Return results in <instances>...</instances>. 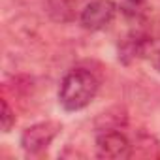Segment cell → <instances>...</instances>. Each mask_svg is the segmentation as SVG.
<instances>
[{"label": "cell", "instance_id": "6da1fadb", "mask_svg": "<svg viewBox=\"0 0 160 160\" xmlns=\"http://www.w3.org/2000/svg\"><path fill=\"white\" fill-rule=\"evenodd\" d=\"M98 89H100V81L91 70L73 68L60 81L58 104L66 111H81L96 98Z\"/></svg>", "mask_w": 160, "mask_h": 160}, {"label": "cell", "instance_id": "8992f818", "mask_svg": "<svg viewBox=\"0 0 160 160\" xmlns=\"http://www.w3.org/2000/svg\"><path fill=\"white\" fill-rule=\"evenodd\" d=\"M132 143V154L130 158H158L160 156V143L154 136L147 132H138L134 136Z\"/></svg>", "mask_w": 160, "mask_h": 160}, {"label": "cell", "instance_id": "277c9868", "mask_svg": "<svg viewBox=\"0 0 160 160\" xmlns=\"http://www.w3.org/2000/svg\"><path fill=\"white\" fill-rule=\"evenodd\" d=\"M117 15V4L113 0H92L89 2L81 13H79V23L87 30H104L108 28Z\"/></svg>", "mask_w": 160, "mask_h": 160}, {"label": "cell", "instance_id": "3957f363", "mask_svg": "<svg viewBox=\"0 0 160 160\" xmlns=\"http://www.w3.org/2000/svg\"><path fill=\"white\" fill-rule=\"evenodd\" d=\"M132 154V143L130 139L119 132L106 128L96 136V156L108 158V160H126Z\"/></svg>", "mask_w": 160, "mask_h": 160}, {"label": "cell", "instance_id": "5b68a950", "mask_svg": "<svg viewBox=\"0 0 160 160\" xmlns=\"http://www.w3.org/2000/svg\"><path fill=\"white\" fill-rule=\"evenodd\" d=\"M152 40L143 32H130L119 42V60L124 64H132L149 53Z\"/></svg>", "mask_w": 160, "mask_h": 160}, {"label": "cell", "instance_id": "7a4b0ae2", "mask_svg": "<svg viewBox=\"0 0 160 160\" xmlns=\"http://www.w3.org/2000/svg\"><path fill=\"white\" fill-rule=\"evenodd\" d=\"M62 124L58 121H40L30 126H27L21 134V147L28 154H38L45 151L55 138L60 134Z\"/></svg>", "mask_w": 160, "mask_h": 160}, {"label": "cell", "instance_id": "52a82bcc", "mask_svg": "<svg viewBox=\"0 0 160 160\" xmlns=\"http://www.w3.org/2000/svg\"><path fill=\"white\" fill-rule=\"evenodd\" d=\"M0 121H2V132L4 134H8L15 126V113L10 108L8 100H2V115H0Z\"/></svg>", "mask_w": 160, "mask_h": 160}, {"label": "cell", "instance_id": "ba28073f", "mask_svg": "<svg viewBox=\"0 0 160 160\" xmlns=\"http://www.w3.org/2000/svg\"><path fill=\"white\" fill-rule=\"evenodd\" d=\"M152 66H154L156 72H160V47L152 53Z\"/></svg>", "mask_w": 160, "mask_h": 160}, {"label": "cell", "instance_id": "9c48e42d", "mask_svg": "<svg viewBox=\"0 0 160 160\" xmlns=\"http://www.w3.org/2000/svg\"><path fill=\"white\" fill-rule=\"evenodd\" d=\"M128 4H132V6H139V4H143L145 0H126Z\"/></svg>", "mask_w": 160, "mask_h": 160}]
</instances>
